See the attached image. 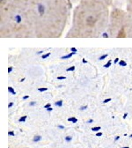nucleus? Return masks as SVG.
Here are the masks:
<instances>
[{
    "label": "nucleus",
    "instance_id": "f257e3e1",
    "mask_svg": "<svg viewBox=\"0 0 132 148\" xmlns=\"http://www.w3.org/2000/svg\"><path fill=\"white\" fill-rule=\"evenodd\" d=\"M70 0H29L24 21L37 37H58L66 26Z\"/></svg>",
    "mask_w": 132,
    "mask_h": 148
},
{
    "label": "nucleus",
    "instance_id": "f03ea898",
    "mask_svg": "<svg viewBox=\"0 0 132 148\" xmlns=\"http://www.w3.org/2000/svg\"><path fill=\"white\" fill-rule=\"evenodd\" d=\"M112 0H80L73 12V22L67 37H98L109 23L108 7Z\"/></svg>",
    "mask_w": 132,
    "mask_h": 148
},
{
    "label": "nucleus",
    "instance_id": "7ed1b4c3",
    "mask_svg": "<svg viewBox=\"0 0 132 148\" xmlns=\"http://www.w3.org/2000/svg\"><path fill=\"white\" fill-rule=\"evenodd\" d=\"M108 33L116 38L132 37V18L128 12L116 8L110 13Z\"/></svg>",
    "mask_w": 132,
    "mask_h": 148
},
{
    "label": "nucleus",
    "instance_id": "20e7f679",
    "mask_svg": "<svg viewBox=\"0 0 132 148\" xmlns=\"http://www.w3.org/2000/svg\"><path fill=\"white\" fill-rule=\"evenodd\" d=\"M29 0H0V23L1 29L13 23L18 16H23L27 9Z\"/></svg>",
    "mask_w": 132,
    "mask_h": 148
},
{
    "label": "nucleus",
    "instance_id": "39448f33",
    "mask_svg": "<svg viewBox=\"0 0 132 148\" xmlns=\"http://www.w3.org/2000/svg\"><path fill=\"white\" fill-rule=\"evenodd\" d=\"M127 1V12L132 18V0H126Z\"/></svg>",
    "mask_w": 132,
    "mask_h": 148
},
{
    "label": "nucleus",
    "instance_id": "423d86ee",
    "mask_svg": "<svg viewBox=\"0 0 132 148\" xmlns=\"http://www.w3.org/2000/svg\"><path fill=\"white\" fill-rule=\"evenodd\" d=\"M76 54V52H71V53H70V54H68V55H66V56H64V57H62V59H66V58H71L73 55H75Z\"/></svg>",
    "mask_w": 132,
    "mask_h": 148
},
{
    "label": "nucleus",
    "instance_id": "0eeeda50",
    "mask_svg": "<svg viewBox=\"0 0 132 148\" xmlns=\"http://www.w3.org/2000/svg\"><path fill=\"white\" fill-rule=\"evenodd\" d=\"M42 139V137L41 136H39V135H37V136H34V142H38V141H40Z\"/></svg>",
    "mask_w": 132,
    "mask_h": 148
},
{
    "label": "nucleus",
    "instance_id": "6e6552de",
    "mask_svg": "<svg viewBox=\"0 0 132 148\" xmlns=\"http://www.w3.org/2000/svg\"><path fill=\"white\" fill-rule=\"evenodd\" d=\"M68 121L72 122V123H76L78 122V119H77L76 117H70V118H68Z\"/></svg>",
    "mask_w": 132,
    "mask_h": 148
},
{
    "label": "nucleus",
    "instance_id": "1a4fd4ad",
    "mask_svg": "<svg viewBox=\"0 0 132 148\" xmlns=\"http://www.w3.org/2000/svg\"><path fill=\"white\" fill-rule=\"evenodd\" d=\"M8 91L11 92L12 95H16V92L14 91V89H13L12 86H9V87H8Z\"/></svg>",
    "mask_w": 132,
    "mask_h": 148
},
{
    "label": "nucleus",
    "instance_id": "9d476101",
    "mask_svg": "<svg viewBox=\"0 0 132 148\" xmlns=\"http://www.w3.org/2000/svg\"><path fill=\"white\" fill-rule=\"evenodd\" d=\"M101 130V127L100 126H97V127H93V128H92V132H99Z\"/></svg>",
    "mask_w": 132,
    "mask_h": 148
},
{
    "label": "nucleus",
    "instance_id": "9b49d317",
    "mask_svg": "<svg viewBox=\"0 0 132 148\" xmlns=\"http://www.w3.org/2000/svg\"><path fill=\"white\" fill-rule=\"evenodd\" d=\"M55 106H58V107H62V105H63V101H56V102L55 103Z\"/></svg>",
    "mask_w": 132,
    "mask_h": 148
},
{
    "label": "nucleus",
    "instance_id": "f8f14e48",
    "mask_svg": "<svg viewBox=\"0 0 132 148\" xmlns=\"http://www.w3.org/2000/svg\"><path fill=\"white\" fill-rule=\"evenodd\" d=\"M119 64L121 66H126L127 65V63L125 61H123V60H121V61H119Z\"/></svg>",
    "mask_w": 132,
    "mask_h": 148
},
{
    "label": "nucleus",
    "instance_id": "ddd939ff",
    "mask_svg": "<svg viewBox=\"0 0 132 148\" xmlns=\"http://www.w3.org/2000/svg\"><path fill=\"white\" fill-rule=\"evenodd\" d=\"M50 52H49V53H47V54H45V55H42V58H49V56H50Z\"/></svg>",
    "mask_w": 132,
    "mask_h": 148
},
{
    "label": "nucleus",
    "instance_id": "4468645a",
    "mask_svg": "<svg viewBox=\"0 0 132 148\" xmlns=\"http://www.w3.org/2000/svg\"><path fill=\"white\" fill-rule=\"evenodd\" d=\"M26 119H27V116H24L21 117V118H20V120H18V121H20L21 123H22V122H25V121H26Z\"/></svg>",
    "mask_w": 132,
    "mask_h": 148
},
{
    "label": "nucleus",
    "instance_id": "2eb2a0df",
    "mask_svg": "<svg viewBox=\"0 0 132 148\" xmlns=\"http://www.w3.org/2000/svg\"><path fill=\"white\" fill-rule=\"evenodd\" d=\"M111 63H112V61H111V60H109V61H108V62L104 65V67H105V68H108V67L111 65Z\"/></svg>",
    "mask_w": 132,
    "mask_h": 148
},
{
    "label": "nucleus",
    "instance_id": "dca6fc26",
    "mask_svg": "<svg viewBox=\"0 0 132 148\" xmlns=\"http://www.w3.org/2000/svg\"><path fill=\"white\" fill-rule=\"evenodd\" d=\"M75 70V66H70V67H69L66 71H74Z\"/></svg>",
    "mask_w": 132,
    "mask_h": 148
},
{
    "label": "nucleus",
    "instance_id": "f3484780",
    "mask_svg": "<svg viewBox=\"0 0 132 148\" xmlns=\"http://www.w3.org/2000/svg\"><path fill=\"white\" fill-rule=\"evenodd\" d=\"M106 58H107V54H105V55L101 56V57L100 58V60H103V59H105Z\"/></svg>",
    "mask_w": 132,
    "mask_h": 148
},
{
    "label": "nucleus",
    "instance_id": "a211bd4d",
    "mask_svg": "<svg viewBox=\"0 0 132 148\" xmlns=\"http://www.w3.org/2000/svg\"><path fill=\"white\" fill-rule=\"evenodd\" d=\"M47 90H48V88H46V87H42V88H39V89H38L39 92H45V91H47Z\"/></svg>",
    "mask_w": 132,
    "mask_h": 148
},
{
    "label": "nucleus",
    "instance_id": "6ab92c4d",
    "mask_svg": "<svg viewBox=\"0 0 132 148\" xmlns=\"http://www.w3.org/2000/svg\"><path fill=\"white\" fill-rule=\"evenodd\" d=\"M71 139H72V138H71L70 136H68V137H66V138H65V140H66L67 142H70V141H71Z\"/></svg>",
    "mask_w": 132,
    "mask_h": 148
},
{
    "label": "nucleus",
    "instance_id": "aec40b11",
    "mask_svg": "<svg viewBox=\"0 0 132 148\" xmlns=\"http://www.w3.org/2000/svg\"><path fill=\"white\" fill-rule=\"evenodd\" d=\"M57 79H58V80H64V79H66V78L64 77V76H60V77L57 78Z\"/></svg>",
    "mask_w": 132,
    "mask_h": 148
},
{
    "label": "nucleus",
    "instance_id": "412c9836",
    "mask_svg": "<svg viewBox=\"0 0 132 148\" xmlns=\"http://www.w3.org/2000/svg\"><path fill=\"white\" fill-rule=\"evenodd\" d=\"M111 100H112L111 98H108V99H106V100H105V101H104L103 102H104V103H107V102H109V101H110Z\"/></svg>",
    "mask_w": 132,
    "mask_h": 148
},
{
    "label": "nucleus",
    "instance_id": "4be33fe9",
    "mask_svg": "<svg viewBox=\"0 0 132 148\" xmlns=\"http://www.w3.org/2000/svg\"><path fill=\"white\" fill-rule=\"evenodd\" d=\"M70 50H71L72 52H76V53H77V49H76V48H71Z\"/></svg>",
    "mask_w": 132,
    "mask_h": 148
},
{
    "label": "nucleus",
    "instance_id": "5701e85b",
    "mask_svg": "<svg viewBox=\"0 0 132 148\" xmlns=\"http://www.w3.org/2000/svg\"><path fill=\"white\" fill-rule=\"evenodd\" d=\"M50 107H51V105H50L49 103H48V104H46V105L44 106V108H50Z\"/></svg>",
    "mask_w": 132,
    "mask_h": 148
},
{
    "label": "nucleus",
    "instance_id": "b1692460",
    "mask_svg": "<svg viewBox=\"0 0 132 148\" xmlns=\"http://www.w3.org/2000/svg\"><path fill=\"white\" fill-rule=\"evenodd\" d=\"M87 108V106H84V107H81L80 108V110H85V109H86Z\"/></svg>",
    "mask_w": 132,
    "mask_h": 148
},
{
    "label": "nucleus",
    "instance_id": "393cba45",
    "mask_svg": "<svg viewBox=\"0 0 132 148\" xmlns=\"http://www.w3.org/2000/svg\"><path fill=\"white\" fill-rule=\"evenodd\" d=\"M8 134H9L10 136H14V135H15L13 132H8Z\"/></svg>",
    "mask_w": 132,
    "mask_h": 148
},
{
    "label": "nucleus",
    "instance_id": "a878e982",
    "mask_svg": "<svg viewBox=\"0 0 132 148\" xmlns=\"http://www.w3.org/2000/svg\"><path fill=\"white\" fill-rule=\"evenodd\" d=\"M96 136H97V137H101V136H102V133H101V132H97V133H96Z\"/></svg>",
    "mask_w": 132,
    "mask_h": 148
},
{
    "label": "nucleus",
    "instance_id": "bb28decb",
    "mask_svg": "<svg viewBox=\"0 0 132 148\" xmlns=\"http://www.w3.org/2000/svg\"><path fill=\"white\" fill-rule=\"evenodd\" d=\"M46 109H47V111H49V112H50V111L53 110V108H52L51 107H50V108H46Z\"/></svg>",
    "mask_w": 132,
    "mask_h": 148
},
{
    "label": "nucleus",
    "instance_id": "cd10ccee",
    "mask_svg": "<svg viewBox=\"0 0 132 148\" xmlns=\"http://www.w3.org/2000/svg\"><path fill=\"white\" fill-rule=\"evenodd\" d=\"M12 69H13L12 67H9V68H8V72H9V73H10V72H12Z\"/></svg>",
    "mask_w": 132,
    "mask_h": 148
},
{
    "label": "nucleus",
    "instance_id": "c85d7f7f",
    "mask_svg": "<svg viewBox=\"0 0 132 148\" xmlns=\"http://www.w3.org/2000/svg\"><path fill=\"white\" fill-rule=\"evenodd\" d=\"M36 104V102L35 101H32V102H30V106H34V105H35Z\"/></svg>",
    "mask_w": 132,
    "mask_h": 148
},
{
    "label": "nucleus",
    "instance_id": "c756f323",
    "mask_svg": "<svg viewBox=\"0 0 132 148\" xmlns=\"http://www.w3.org/2000/svg\"><path fill=\"white\" fill-rule=\"evenodd\" d=\"M12 106H13V102H10L9 105H8V108H11V107H12Z\"/></svg>",
    "mask_w": 132,
    "mask_h": 148
},
{
    "label": "nucleus",
    "instance_id": "7c9ffc66",
    "mask_svg": "<svg viewBox=\"0 0 132 148\" xmlns=\"http://www.w3.org/2000/svg\"><path fill=\"white\" fill-rule=\"evenodd\" d=\"M28 98H29V96H28V95H26V96L23 97V100H27V99H28Z\"/></svg>",
    "mask_w": 132,
    "mask_h": 148
},
{
    "label": "nucleus",
    "instance_id": "2f4dec72",
    "mask_svg": "<svg viewBox=\"0 0 132 148\" xmlns=\"http://www.w3.org/2000/svg\"><path fill=\"white\" fill-rule=\"evenodd\" d=\"M119 62V58H116L115 59V64H116V63H118Z\"/></svg>",
    "mask_w": 132,
    "mask_h": 148
},
{
    "label": "nucleus",
    "instance_id": "473e14b6",
    "mask_svg": "<svg viewBox=\"0 0 132 148\" xmlns=\"http://www.w3.org/2000/svg\"><path fill=\"white\" fill-rule=\"evenodd\" d=\"M127 116H128V113H125V114H124V116H123V118L125 119V118H126Z\"/></svg>",
    "mask_w": 132,
    "mask_h": 148
},
{
    "label": "nucleus",
    "instance_id": "72a5a7b5",
    "mask_svg": "<svg viewBox=\"0 0 132 148\" xmlns=\"http://www.w3.org/2000/svg\"><path fill=\"white\" fill-rule=\"evenodd\" d=\"M92 122H93V120H92V119H90V120H89V121H88L87 123H92Z\"/></svg>",
    "mask_w": 132,
    "mask_h": 148
},
{
    "label": "nucleus",
    "instance_id": "f704fd0d",
    "mask_svg": "<svg viewBox=\"0 0 132 148\" xmlns=\"http://www.w3.org/2000/svg\"><path fill=\"white\" fill-rule=\"evenodd\" d=\"M119 138H120V137H119V136H117V137H116V138H115V141H117V140H118Z\"/></svg>",
    "mask_w": 132,
    "mask_h": 148
},
{
    "label": "nucleus",
    "instance_id": "c9c22d12",
    "mask_svg": "<svg viewBox=\"0 0 132 148\" xmlns=\"http://www.w3.org/2000/svg\"><path fill=\"white\" fill-rule=\"evenodd\" d=\"M58 127H59V128H60V129H64V126H63V125H59V126H58Z\"/></svg>",
    "mask_w": 132,
    "mask_h": 148
},
{
    "label": "nucleus",
    "instance_id": "e433bc0d",
    "mask_svg": "<svg viewBox=\"0 0 132 148\" xmlns=\"http://www.w3.org/2000/svg\"><path fill=\"white\" fill-rule=\"evenodd\" d=\"M82 62H83L84 64H85V63H86V60H85V59H83V60H82Z\"/></svg>",
    "mask_w": 132,
    "mask_h": 148
},
{
    "label": "nucleus",
    "instance_id": "4c0bfd02",
    "mask_svg": "<svg viewBox=\"0 0 132 148\" xmlns=\"http://www.w3.org/2000/svg\"><path fill=\"white\" fill-rule=\"evenodd\" d=\"M42 53H43V51H39L38 52V54H42Z\"/></svg>",
    "mask_w": 132,
    "mask_h": 148
},
{
    "label": "nucleus",
    "instance_id": "58836bf2",
    "mask_svg": "<svg viewBox=\"0 0 132 148\" xmlns=\"http://www.w3.org/2000/svg\"><path fill=\"white\" fill-rule=\"evenodd\" d=\"M122 148H129V147H128V146H125V147H122Z\"/></svg>",
    "mask_w": 132,
    "mask_h": 148
},
{
    "label": "nucleus",
    "instance_id": "ea45409f",
    "mask_svg": "<svg viewBox=\"0 0 132 148\" xmlns=\"http://www.w3.org/2000/svg\"><path fill=\"white\" fill-rule=\"evenodd\" d=\"M129 137H130V138H132V134H131V135H130V136H129Z\"/></svg>",
    "mask_w": 132,
    "mask_h": 148
}]
</instances>
